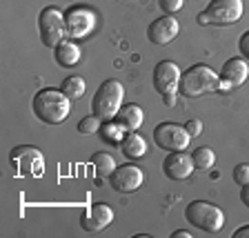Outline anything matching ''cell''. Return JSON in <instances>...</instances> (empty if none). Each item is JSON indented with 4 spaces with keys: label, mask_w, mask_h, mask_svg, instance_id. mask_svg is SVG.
Instances as JSON below:
<instances>
[{
    "label": "cell",
    "mask_w": 249,
    "mask_h": 238,
    "mask_svg": "<svg viewBox=\"0 0 249 238\" xmlns=\"http://www.w3.org/2000/svg\"><path fill=\"white\" fill-rule=\"evenodd\" d=\"M194 169H196L194 158L185 151H169L162 161V171L169 181H187L194 174Z\"/></svg>",
    "instance_id": "15"
},
{
    "label": "cell",
    "mask_w": 249,
    "mask_h": 238,
    "mask_svg": "<svg viewBox=\"0 0 249 238\" xmlns=\"http://www.w3.org/2000/svg\"><path fill=\"white\" fill-rule=\"evenodd\" d=\"M240 201H243V205L249 209V185H243V189H240Z\"/></svg>",
    "instance_id": "28"
},
{
    "label": "cell",
    "mask_w": 249,
    "mask_h": 238,
    "mask_svg": "<svg viewBox=\"0 0 249 238\" xmlns=\"http://www.w3.org/2000/svg\"><path fill=\"white\" fill-rule=\"evenodd\" d=\"M233 238H249V225H245V227L236 229V232H233Z\"/></svg>",
    "instance_id": "29"
},
{
    "label": "cell",
    "mask_w": 249,
    "mask_h": 238,
    "mask_svg": "<svg viewBox=\"0 0 249 238\" xmlns=\"http://www.w3.org/2000/svg\"><path fill=\"white\" fill-rule=\"evenodd\" d=\"M65 22H67V36L73 40H83L96 31V11L87 5H71L65 11Z\"/></svg>",
    "instance_id": "9"
},
{
    "label": "cell",
    "mask_w": 249,
    "mask_h": 238,
    "mask_svg": "<svg viewBox=\"0 0 249 238\" xmlns=\"http://www.w3.org/2000/svg\"><path fill=\"white\" fill-rule=\"evenodd\" d=\"M233 183H238L240 187L249 185V165L247 163H240V165L233 167Z\"/></svg>",
    "instance_id": "24"
},
{
    "label": "cell",
    "mask_w": 249,
    "mask_h": 238,
    "mask_svg": "<svg viewBox=\"0 0 249 238\" xmlns=\"http://www.w3.org/2000/svg\"><path fill=\"white\" fill-rule=\"evenodd\" d=\"M53 56H56V62L60 65V67H76L78 62H80V58H83V52H80V47L76 45L73 40H65L60 42V45L53 49Z\"/></svg>",
    "instance_id": "17"
},
{
    "label": "cell",
    "mask_w": 249,
    "mask_h": 238,
    "mask_svg": "<svg viewBox=\"0 0 249 238\" xmlns=\"http://www.w3.org/2000/svg\"><path fill=\"white\" fill-rule=\"evenodd\" d=\"M100 138L105 140V143H109V145H120L124 140V136L129 134V131L124 129V125H120L118 120H105L103 125H100V129H98Z\"/></svg>",
    "instance_id": "20"
},
{
    "label": "cell",
    "mask_w": 249,
    "mask_h": 238,
    "mask_svg": "<svg viewBox=\"0 0 249 238\" xmlns=\"http://www.w3.org/2000/svg\"><path fill=\"white\" fill-rule=\"evenodd\" d=\"M218 76H220V89L218 92L229 93L245 85V80L249 78V65L245 58H229Z\"/></svg>",
    "instance_id": "12"
},
{
    "label": "cell",
    "mask_w": 249,
    "mask_h": 238,
    "mask_svg": "<svg viewBox=\"0 0 249 238\" xmlns=\"http://www.w3.org/2000/svg\"><path fill=\"white\" fill-rule=\"evenodd\" d=\"M180 67L174 60H160L154 67V89L162 96L167 107L176 105V96L180 93Z\"/></svg>",
    "instance_id": "8"
},
{
    "label": "cell",
    "mask_w": 249,
    "mask_h": 238,
    "mask_svg": "<svg viewBox=\"0 0 249 238\" xmlns=\"http://www.w3.org/2000/svg\"><path fill=\"white\" fill-rule=\"evenodd\" d=\"M220 89V76L209 65H192L180 76V93L187 98H200Z\"/></svg>",
    "instance_id": "2"
},
{
    "label": "cell",
    "mask_w": 249,
    "mask_h": 238,
    "mask_svg": "<svg viewBox=\"0 0 249 238\" xmlns=\"http://www.w3.org/2000/svg\"><path fill=\"white\" fill-rule=\"evenodd\" d=\"M114 223V209L109 207L107 202H93L85 209V214L80 216V227L85 232L98 234L103 229H107L109 225Z\"/></svg>",
    "instance_id": "13"
},
{
    "label": "cell",
    "mask_w": 249,
    "mask_h": 238,
    "mask_svg": "<svg viewBox=\"0 0 249 238\" xmlns=\"http://www.w3.org/2000/svg\"><path fill=\"white\" fill-rule=\"evenodd\" d=\"M60 89L67 93L71 100H78V98H83L85 92H87V83H85L83 76H67L62 80Z\"/></svg>",
    "instance_id": "21"
},
{
    "label": "cell",
    "mask_w": 249,
    "mask_h": 238,
    "mask_svg": "<svg viewBox=\"0 0 249 238\" xmlns=\"http://www.w3.org/2000/svg\"><path fill=\"white\" fill-rule=\"evenodd\" d=\"M31 109L40 123L45 125H60L67 120L69 111H71V98L62 92L60 87H45L38 89V93L31 100Z\"/></svg>",
    "instance_id": "1"
},
{
    "label": "cell",
    "mask_w": 249,
    "mask_h": 238,
    "mask_svg": "<svg viewBox=\"0 0 249 238\" xmlns=\"http://www.w3.org/2000/svg\"><path fill=\"white\" fill-rule=\"evenodd\" d=\"M91 165H93V169H96V178H98V185H103V181L105 178H109L111 174L116 171V158L109 151H96V154L91 156Z\"/></svg>",
    "instance_id": "19"
},
{
    "label": "cell",
    "mask_w": 249,
    "mask_h": 238,
    "mask_svg": "<svg viewBox=\"0 0 249 238\" xmlns=\"http://www.w3.org/2000/svg\"><path fill=\"white\" fill-rule=\"evenodd\" d=\"M192 158L198 169H212V167L216 165V154H213L212 147H198L192 154Z\"/></svg>",
    "instance_id": "22"
},
{
    "label": "cell",
    "mask_w": 249,
    "mask_h": 238,
    "mask_svg": "<svg viewBox=\"0 0 249 238\" xmlns=\"http://www.w3.org/2000/svg\"><path fill=\"white\" fill-rule=\"evenodd\" d=\"M123 100H124L123 83L109 78V80H105V83L96 89L93 100H91V109L103 123L105 120H114L116 114L120 111V107H123Z\"/></svg>",
    "instance_id": "3"
},
{
    "label": "cell",
    "mask_w": 249,
    "mask_h": 238,
    "mask_svg": "<svg viewBox=\"0 0 249 238\" xmlns=\"http://www.w3.org/2000/svg\"><path fill=\"white\" fill-rule=\"evenodd\" d=\"M185 218L189 220V225L207 234H218L225 225L223 209L209 201H192L185 209Z\"/></svg>",
    "instance_id": "4"
},
{
    "label": "cell",
    "mask_w": 249,
    "mask_h": 238,
    "mask_svg": "<svg viewBox=\"0 0 249 238\" xmlns=\"http://www.w3.org/2000/svg\"><path fill=\"white\" fill-rule=\"evenodd\" d=\"M158 5H160V9L165 11V14L174 16L176 11H180V9H182L185 0H158Z\"/></svg>",
    "instance_id": "25"
},
{
    "label": "cell",
    "mask_w": 249,
    "mask_h": 238,
    "mask_svg": "<svg viewBox=\"0 0 249 238\" xmlns=\"http://www.w3.org/2000/svg\"><path fill=\"white\" fill-rule=\"evenodd\" d=\"M9 165L16 176L22 178H40L45 174V156L38 147L18 145L9 151Z\"/></svg>",
    "instance_id": "6"
},
{
    "label": "cell",
    "mask_w": 249,
    "mask_h": 238,
    "mask_svg": "<svg viewBox=\"0 0 249 238\" xmlns=\"http://www.w3.org/2000/svg\"><path fill=\"white\" fill-rule=\"evenodd\" d=\"M116 120H118L120 125H124L127 131H138L140 127H142V123H145V111H142L140 105L127 103V105H123L120 111L116 114Z\"/></svg>",
    "instance_id": "16"
},
{
    "label": "cell",
    "mask_w": 249,
    "mask_h": 238,
    "mask_svg": "<svg viewBox=\"0 0 249 238\" xmlns=\"http://www.w3.org/2000/svg\"><path fill=\"white\" fill-rule=\"evenodd\" d=\"M238 52L243 54L245 60H249V31H245L243 36H240V40H238Z\"/></svg>",
    "instance_id": "26"
},
{
    "label": "cell",
    "mask_w": 249,
    "mask_h": 238,
    "mask_svg": "<svg viewBox=\"0 0 249 238\" xmlns=\"http://www.w3.org/2000/svg\"><path fill=\"white\" fill-rule=\"evenodd\" d=\"M178 34H180V22H178V18H174V16H169V14L156 18V20L147 27V38H149V42H154V45H158V47L169 45L171 40H176Z\"/></svg>",
    "instance_id": "14"
},
{
    "label": "cell",
    "mask_w": 249,
    "mask_h": 238,
    "mask_svg": "<svg viewBox=\"0 0 249 238\" xmlns=\"http://www.w3.org/2000/svg\"><path fill=\"white\" fill-rule=\"evenodd\" d=\"M185 129L189 131V136H200V131H202V123L200 120H189V123H185Z\"/></svg>",
    "instance_id": "27"
},
{
    "label": "cell",
    "mask_w": 249,
    "mask_h": 238,
    "mask_svg": "<svg viewBox=\"0 0 249 238\" xmlns=\"http://www.w3.org/2000/svg\"><path fill=\"white\" fill-rule=\"evenodd\" d=\"M100 125H103V120H100L96 114L85 116V118L80 120V123H78V131H80V134H85V136H89V134H98Z\"/></svg>",
    "instance_id": "23"
},
{
    "label": "cell",
    "mask_w": 249,
    "mask_h": 238,
    "mask_svg": "<svg viewBox=\"0 0 249 238\" xmlns=\"http://www.w3.org/2000/svg\"><path fill=\"white\" fill-rule=\"evenodd\" d=\"M118 147L127 161H138V158H142L147 154V140L138 131H129Z\"/></svg>",
    "instance_id": "18"
},
{
    "label": "cell",
    "mask_w": 249,
    "mask_h": 238,
    "mask_svg": "<svg viewBox=\"0 0 249 238\" xmlns=\"http://www.w3.org/2000/svg\"><path fill=\"white\" fill-rule=\"evenodd\" d=\"M171 238H192V234L185 229H176V232H171Z\"/></svg>",
    "instance_id": "30"
},
{
    "label": "cell",
    "mask_w": 249,
    "mask_h": 238,
    "mask_svg": "<svg viewBox=\"0 0 249 238\" xmlns=\"http://www.w3.org/2000/svg\"><path fill=\"white\" fill-rule=\"evenodd\" d=\"M245 5L243 0H209V7L202 14H198V25L207 27V25H218V27H227L236 25L243 18Z\"/></svg>",
    "instance_id": "5"
},
{
    "label": "cell",
    "mask_w": 249,
    "mask_h": 238,
    "mask_svg": "<svg viewBox=\"0 0 249 238\" xmlns=\"http://www.w3.org/2000/svg\"><path fill=\"white\" fill-rule=\"evenodd\" d=\"M38 36H40L42 45L49 49H56L65 38H67V22H65V14L58 7L49 5L38 14Z\"/></svg>",
    "instance_id": "7"
},
{
    "label": "cell",
    "mask_w": 249,
    "mask_h": 238,
    "mask_svg": "<svg viewBox=\"0 0 249 238\" xmlns=\"http://www.w3.org/2000/svg\"><path fill=\"white\" fill-rule=\"evenodd\" d=\"M154 143L160 149H167V151H185L189 147V143H192V136L185 129V125L167 120V123L156 125Z\"/></svg>",
    "instance_id": "10"
},
{
    "label": "cell",
    "mask_w": 249,
    "mask_h": 238,
    "mask_svg": "<svg viewBox=\"0 0 249 238\" xmlns=\"http://www.w3.org/2000/svg\"><path fill=\"white\" fill-rule=\"evenodd\" d=\"M145 183V171L134 163H124V165L116 167V171L109 176V185L114 187L118 194H131L140 189Z\"/></svg>",
    "instance_id": "11"
}]
</instances>
